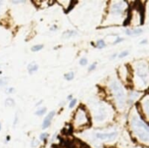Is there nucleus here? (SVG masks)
<instances>
[{"label":"nucleus","instance_id":"27","mask_svg":"<svg viewBox=\"0 0 149 148\" xmlns=\"http://www.w3.org/2000/svg\"><path fill=\"white\" fill-rule=\"evenodd\" d=\"M2 3H2V2L0 1V11H1V7H2Z\"/></svg>","mask_w":149,"mask_h":148},{"label":"nucleus","instance_id":"3","mask_svg":"<svg viewBox=\"0 0 149 148\" xmlns=\"http://www.w3.org/2000/svg\"><path fill=\"white\" fill-rule=\"evenodd\" d=\"M90 126V118L87 112L83 107H79L73 118V126L75 129H85Z\"/></svg>","mask_w":149,"mask_h":148},{"label":"nucleus","instance_id":"13","mask_svg":"<svg viewBox=\"0 0 149 148\" xmlns=\"http://www.w3.org/2000/svg\"><path fill=\"white\" fill-rule=\"evenodd\" d=\"M64 78H65L67 81H71V80H72V79H74V72H68V73L65 74Z\"/></svg>","mask_w":149,"mask_h":148},{"label":"nucleus","instance_id":"14","mask_svg":"<svg viewBox=\"0 0 149 148\" xmlns=\"http://www.w3.org/2000/svg\"><path fill=\"white\" fill-rule=\"evenodd\" d=\"M43 47H44L43 44H36V45H33L31 50V51H34L35 52V51H38L42 50Z\"/></svg>","mask_w":149,"mask_h":148},{"label":"nucleus","instance_id":"12","mask_svg":"<svg viewBox=\"0 0 149 148\" xmlns=\"http://www.w3.org/2000/svg\"><path fill=\"white\" fill-rule=\"evenodd\" d=\"M4 104H5V106H7V107H12L15 106V101L12 98H7L5 99Z\"/></svg>","mask_w":149,"mask_h":148},{"label":"nucleus","instance_id":"24","mask_svg":"<svg viewBox=\"0 0 149 148\" xmlns=\"http://www.w3.org/2000/svg\"><path fill=\"white\" fill-rule=\"evenodd\" d=\"M13 91H14V88H12V87H10V88H8V89H7V90L5 91V92L9 94V93H11V92H12Z\"/></svg>","mask_w":149,"mask_h":148},{"label":"nucleus","instance_id":"30","mask_svg":"<svg viewBox=\"0 0 149 148\" xmlns=\"http://www.w3.org/2000/svg\"><path fill=\"white\" fill-rule=\"evenodd\" d=\"M107 148H115V147H107Z\"/></svg>","mask_w":149,"mask_h":148},{"label":"nucleus","instance_id":"6","mask_svg":"<svg viewBox=\"0 0 149 148\" xmlns=\"http://www.w3.org/2000/svg\"><path fill=\"white\" fill-rule=\"evenodd\" d=\"M124 2H114L113 4H112L111 9H110V12L113 15H121L123 13V11L126 9V4H124Z\"/></svg>","mask_w":149,"mask_h":148},{"label":"nucleus","instance_id":"4","mask_svg":"<svg viewBox=\"0 0 149 148\" xmlns=\"http://www.w3.org/2000/svg\"><path fill=\"white\" fill-rule=\"evenodd\" d=\"M136 75L141 79L145 86L148 83V67L146 62H137L135 66Z\"/></svg>","mask_w":149,"mask_h":148},{"label":"nucleus","instance_id":"8","mask_svg":"<svg viewBox=\"0 0 149 148\" xmlns=\"http://www.w3.org/2000/svg\"><path fill=\"white\" fill-rule=\"evenodd\" d=\"M55 111H52L51 113H48V115L45 118L44 121H43V124H42V129L45 130V129H47L50 126H51V123H52V120L53 119L54 115H55Z\"/></svg>","mask_w":149,"mask_h":148},{"label":"nucleus","instance_id":"17","mask_svg":"<svg viewBox=\"0 0 149 148\" xmlns=\"http://www.w3.org/2000/svg\"><path fill=\"white\" fill-rule=\"evenodd\" d=\"M48 137H49V134H48L47 133H43L40 134L39 139H40V140H42V141H45V140L48 139Z\"/></svg>","mask_w":149,"mask_h":148},{"label":"nucleus","instance_id":"7","mask_svg":"<svg viewBox=\"0 0 149 148\" xmlns=\"http://www.w3.org/2000/svg\"><path fill=\"white\" fill-rule=\"evenodd\" d=\"M148 102H149V98L148 96V94H146L143 98L141 102V108H142V113L140 115L141 117H142V119L144 118L146 120H148Z\"/></svg>","mask_w":149,"mask_h":148},{"label":"nucleus","instance_id":"16","mask_svg":"<svg viewBox=\"0 0 149 148\" xmlns=\"http://www.w3.org/2000/svg\"><path fill=\"white\" fill-rule=\"evenodd\" d=\"M45 112H46V108H45H45H41V109L38 110V111L35 113V115L42 116V115H44V114L45 113Z\"/></svg>","mask_w":149,"mask_h":148},{"label":"nucleus","instance_id":"2","mask_svg":"<svg viewBox=\"0 0 149 148\" xmlns=\"http://www.w3.org/2000/svg\"><path fill=\"white\" fill-rule=\"evenodd\" d=\"M110 89L112 91V93L116 100V103L119 106L120 109H124L126 106V100H127V96L125 90L123 86L120 85V82L113 80L110 84Z\"/></svg>","mask_w":149,"mask_h":148},{"label":"nucleus","instance_id":"29","mask_svg":"<svg viewBox=\"0 0 149 148\" xmlns=\"http://www.w3.org/2000/svg\"><path fill=\"white\" fill-rule=\"evenodd\" d=\"M82 148H89V147H83Z\"/></svg>","mask_w":149,"mask_h":148},{"label":"nucleus","instance_id":"23","mask_svg":"<svg viewBox=\"0 0 149 148\" xmlns=\"http://www.w3.org/2000/svg\"><path fill=\"white\" fill-rule=\"evenodd\" d=\"M95 67H96V64L91 65H90V67L88 68V71H89V72H91V71L94 70V69H95Z\"/></svg>","mask_w":149,"mask_h":148},{"label":"nucleus","instance_id":"19","mask_svg":"<svg viewBox=\"0 0 149 148\" xmlns=\"http://www.w3.org/2000/svg\"><path fill=\"white\" fill-rule=\"evenodd\" d=\"M128 54H129V51H122V52H120V53L119 54V58H125V57H127Z\"/></svg>","mask_w":149,"mask_h":148},{"label":"nucleus","instance_id":"20","mask_svg":"<svg viewBox=\"0 0 149 148\" xmlns=\"http://www.w3.org/2000/svg\"><path fill=\"white\" fill-rule=\"evenodd\" d=\"M7 78H3V79H0V86H3L7 84Z\"/></svg>","mask_w":149,"mask_h":148},{"label":"nucleus","instance_id":"15","mask_svg":"<svg viewBox=\"0 0 149 148\" xmlns=\"http://www.w3.org/2000/svg\"><path fill=\"white\" fill-rule=\"evenodd\" d=\"M106 46V44H105V41L104 40H99L98 42H97V44H96V47H98V48H100V49H102V48H104Z\"/></svg>","mask_w":149,"mask_h":148},{"label":"nucleus","instance_id":"22","mask_svg":"<svg viewBox=\"0 0 149 148\" xmlns=\"http://www.w3.org/2000/svg\"><path fill=\"white\" fill-rule=\"evenodd\" d=\"M124 40V38H117V39L113 42V44H119V43H120V42H122Z\"/></svg>","mask_w":149,"mask_h":148},{"label":"nucleus","instance_id":"21","mask_svg":"<svg viewBox=\"0 0 149 148\" xmlns=\"http://www.w3.org/2000/svg\"><path fill=\"white\" fill-rule=\"evenodd\" d=\"M87 64V59L86 58H83L79 60V65H86Z\"/></svg>","mask_w":149,"mask_h":148},{"label":"nucleus","instance_id":"1","mask_svg":"<svg viewBox=\"0 0 149 148\" xmlns=\"http://www.w3.org/2000/svg\"><path fill=\"white\" fill-rule=\"evenodd\" d=\"M130 129L134 137L141 144L148 146L149 127L143 119L138 114L134 113L130 120Z\"/></svg>","mask_w":149,"mask_h":148},{"label":"nucleus","instance_id":"11","mask_svg":"<svg viewBox=\"0 0 149 148\" xmlns=\"http://www.w3.org/2000/svg\"><path fill=\"white\" fill-rule=\"evenodd\" d=\"M76 35H77V31H66L63 33L62 37L64 38H71Z\"/></svg>","mask_w":149,"mask_h":148},{"label":"nucleus","instance_id":"25","mask_svg":"<svg viewBox=\"0 0 149 148\" xmlns=\"http://www.w3.org/2000/svg\"><path fill=\"white\" fill-rule=\"evenodd\" d=\"M68 99H72V95H70V96H68V98H67Z\"/></svg>","mask_w":149,"mask_h":148},{"label":"nucleus","instance_id":"26","mask_svg":"<svg viewBox=\"0 0 149 148\" xmlns=\"http://www.w3.org/2000/svg\"><path fill=\"white\" fill-rule=\"evenodd\" d=\"M116 56H117V55H116V54H113V56H112V58H115V57H116Z\"/></svg>","mask_w":149,"mask_h":148},{"label":"nucleus","instance_id":"28","mask_svg":"<svg viewBox=\"0 0 149 148\" xmlns=\"http://www.w3.org/2000/svg\"><path fill=\"white\" fill-rule=\"evenodd\" d=\"M1 128H2V126H1V123H0V131H1Z\"/></svg>","mask_w":149,"mask_h":148},{"label":"nucleus","instance_id":"9","mask_svg":"<svg viewBox=\"0 0 149 148\" xmlns=\"http://www.w3.org/2000/svg\"><path fill=\"white\" fill-rule=\"evenodd\" d=\"M142 33H143V30L141 28H137V29H134V30L128 29L126 31V34L128 36H139Z\"/></svg>","mask_w":149,"mask_h":148},{"label":"nucleus","instance_id":"18","mask_svg":"<svg viewBox=\"0 0 149 148\" xmlns=\"http://www.w3.org/2000/svg\"><path fill=\"white\" fill-rule=\"evenodd\" d=\"M76 104H77V99H72V100L70 101V104H69V108H70V109L73 108V107L75 106Z\"/></svg>","mask_w":149,"mask_h":148},{"label":"nucleus","instance_id":"10","mask_svg":"<svg viewBox=\"0 0 149 148\" xmlns=\"http://www.w3.org/2000/svg\"><path fill=\"white\" fill-rule=\"evenodd\" d=\"M27 70H28V72H29L30 74H32V73L36 72L38 70V65L36 62H31V64L28 65Z\"/></svg>","mask_w":149,"mask_h":148},{"label":"nucleus","instance_id":"5","mask_svg":"<svg viewBox=\"0 0 149 148\" xmlns=\"http://www.w3.org/2000/svg\"><path fill=\"white\" fill-rule=\"evenodd\" d=\"M118 137V133L117 132H113V133H97L95 134V138L98 140L101 141H113L117 139Z\"/></svg>","mask_w":149,"mask_h":148}]
</instances>
